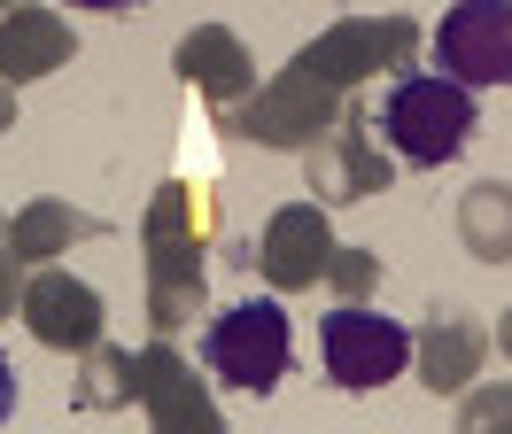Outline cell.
Returning <instances> with one entry per match:
<instances>
[{"instance_id":"1","label":"cell","mask_w":512,"mask_h":434,"mask_svg":"<svg viewBox=\"0 0 512 434\" xmlns=\"http://www.w3.org/2000/svg\"><path fill=\"white\" fill-rule=\"evenodd\" d=\"M474 86H458V78H396L381 101V132L388 148L404 155V163H419V171H435V163H450V155L474 140Z\"/></svg>"},{"instance_id":"2","label":"cell","mask_w":512,"mask_h":434,"mask_svg":"<svg viewBox=\"0 0 512 434\" xmlns=\"http://www.w3.org/2000/svg\"><path fill=\"white\" fill-rule=\"evenodd\" d=\"M202 365L218 372L225 388H241V396H264V388H280L288 380V310L280 303H233L210 318V334H202Z\"/></svg>"},{"instance_id":"3","label":"cell","mask_w":512,"mask_h":434,"mask_svg":"<svg viewBox=\"0 0 512 434\" xmlns=\"http://www.w3.org/2000/svg\"><path fill=\"white\" fill-rule=\"evenodd\" d=\"M427 47L458 86H512V0H458Z\"/></svg>"},{"instance_id":"4","label":"cell","mask_w":512,"mask_h":434,"mask_svg":"<svg viewBox=\"0 0 512 434\" xmlns=\"http://www.w3.org/2000/svg\"><path fill=\"white\" fill-rule=\"evenodd\" d=\"M404 357H412V334L396 326V318H381V310H334L319 334V365L334 388H381V380H396L404 372Z\"/></svg>"},{"instance_id":"5","label":"cell","mask_w":512,"mask_h":434,"mask_svg":"<svg viewBox=\"0 0 512 434\" xmlns=\"http://www.w3.org/2000/svg\"><path fill=\"white\" fill-rule=\"evenodd\" d=\"M319 256H326V225H319L311 210H280L272 241H264V264H272V279H280V287H311Z\"/></svg>"},{"instance_id":"6","label":"cell","mask_w":512,"mask_h":434,"mask_svg":"<svg viewBox=\"0 0 512 434\" xmlns=\"http://www.w3.org/2000/svg\"><path fill=\"white\" fill-rule=\"evenodd\" d=\"M32 318H39V334L55 341V349H78V341L101 326V303L94 295H39Z\"/></svg>"},{"instance_id":"7","label":"cell","mask_w":512,"mask_h":434,"mask_svg":"<svg viewBox=\"0 0 512 434\" xmlns=\"http://www.w3.org/2000/svg\"><path fill=\"white\" fill-rule=\"evenodd\" d=\"M179 70H210V78H225V86H241V55H233V39L225 31H202V39H187L179 47Z\"/></svg>"},{"instance_id":"8","label":"cell","mask_w":512,"mask_h":434,"mask_svg":"<svg viewBox=\"0 0 512 434\" xmlns=\"http://www.w3.org/2000/svg\"><path fill=\"white\" fill-rule=\"evenodd\" d=\"M16 411V372H8V349H0V419Z\"/></svg>"},{"instance_id":"9","label":"cell","mask_w":512,"mask_h":434,"mask_svg":"<svg viewBox=\"0 0 512 434\" xmlns=\"http://www.w3.org/2000/svg\"><path fill=\"white\" fill-rule=\"evenodd\" d=\"M70 8H101L109 16V8H140V0H70Z\"/></svg>"}]
</instances>
